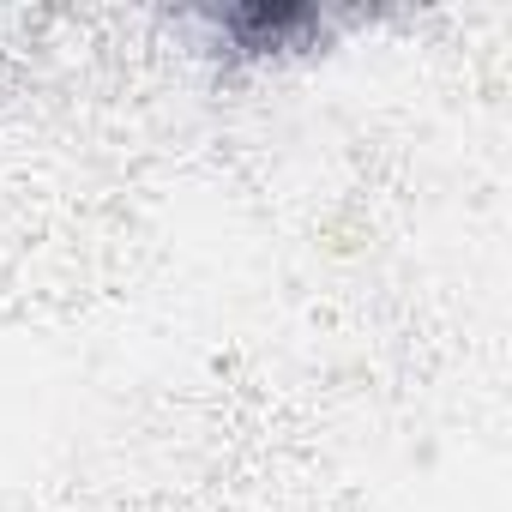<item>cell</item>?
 <instances>
[{
    "label": "cell",
    "instance_id": "6da1fadb",
    "mask_svg": "<svg viewBox=\"0 0 512 512\" xmlns=\"http://www.w3.org/2000/svg\"><path fill=\"white\" fill-rule=\"evenodd\" d=\"M211 25L235 43V55L260 61V55H284V49H302V37L320 31V13L314 7H229V13H211Z\"/></svg>",
    "mask_w": 512,
    "mask_h": 512
}]
</instances>
